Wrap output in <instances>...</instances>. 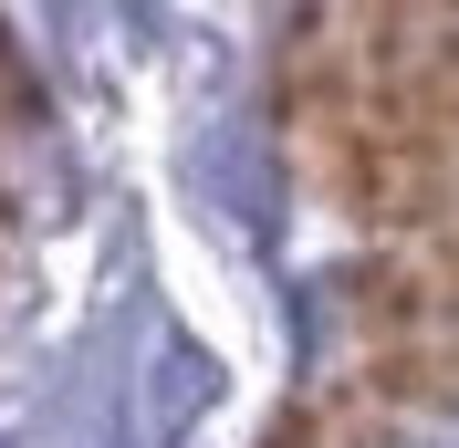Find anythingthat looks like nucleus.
<instances>
[{
	"label": "nucleus",
	"instance_id": "1",
	"mask_svg": "<svg viewBox=\"0 0 459 448\" xmlns=\"http://www.w3.org/2000/svg\"><path fill=\"white\" fill-rule=\"evenodd\" d=\"M407 94H418V115L459 146V11L407 31Z\"/></svg>",
	"mask_w": 459,
	"mask_h": 448
},
{
	"label": "nucleus",
	"instance_id": "2",
	"mask_svg": "<svg viewBox=\"0 0 459 448\" xmlns=\"http://www.w3.org/2000/svg\"><path fill=\"white\" fill-rule=\"evenodd\" d=\"M22 125H42V84H31L22 42L0 31V136H22Z\"/></svg>",
	"mask_w": 459,
	"mask_h": 448
}]
</instances>
